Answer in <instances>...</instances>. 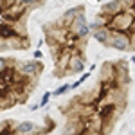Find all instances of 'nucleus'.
Returning a JSON list of instances; mask_svg holds the SVG:
<instances>
[{"label": "nucleus", "mask_w": 135, "mask_h": 135, "mask_svg": "<svg viewBox=\"0 0 135 135\" xmlns=\"http://www.w3.org/2000/svg\"><path fill=\"white\" fill-rule=\"evenodd\" d=\"M2 2H4V0H0V4H2Z\"/></svg>", "instance_id": "4be33fe9"}, {"label": "nucleus", "mask_w": 135, "mask_h": 135, "mask_svg": "<svg viewBox=\"0 0 135 135\" xmlns=\"http://www.w3.org/2000/svg\"><path fill=\"white\" fill-rule=\"evenodd\" d=\"M32 56H34V58H36V60H42V51H40V49H36V51H34V54H32Z\"/></svg>", "instance_id": "a211bd4d"}, {"label": "nucleus", "mask_w": 135, "mask_h": 135, "mask_svg": "<svg viewBox=\"0 0 135 135\" xmlns=\"http://www.w3.org/2000/svg\"><path fill=\"white\" fill-rule=\"evenodd\" d=\"M38 2H40V4H42V2H45V0H38Z\"/></svg>", "instance_id": "aec40b11"}, {"label": "nucleus", "mask_w": 135, "mask_h": 135, "mask_svg": "<svg viewBox=\"0 0 135 135\" xmlns=\"http://www.w3.org/2000/svg\"><path fill=\"white\" fill-rule=\"evenodd\" d=\"M85 56L81 54V47H76L70 56V61L67 67V74H81L85 70Z\"/></svg>", "instance_id": "39448f33"}, {"label": "nucleus", "mask_w": 135, "mask_h": 135, "mask_svg": "<svg viewBox=\"0 0 135 135\" xmlns=\"http://www.w3.org/2000/svg\"><path fill=\"white\" fill-rule=\"evenodd\" d=\"M81 11H85V6H76V7H70V9H67L65 13L61 15V20L58 22V23H61V25H65V27H69V23L81 13Z\"/></svg>", "instance_id": "1a4fd4ad"}, {"label": "nucleus", "mask_w": 135, "mask_h": 135, "mask_svg": "<svg viewBox=\"0 0 135 135\" xmlns=\"http://www.w3.org/2000/svg\"><path fill=\"white\" fill-rule=\"evenodd\" d=\"M123 9H124V6H123V0H110L108 4H104L103 7H101V13L112 18L114 15H117L119 11H123Z\"/></svg>", "instance_id": "6e6552de"}, {"label": "nucleus", "mask_w": 135, "mask_h": 135, "mask_svg": "<svg viewBox=\"0 0 135 135\" xmlns=\"http://www.w3.org/2000/svg\"><path fill=\"white\" fill-rule=\"evenodd\" d=\"M112 32H114V31H112L108 25H101V27H97V29H94V31H92V38L97 43H101L103 47H106L108 42H110V38H112Z\"/></svg>", "instance_id": "0eeeda50"}, {"label": "nucleus", "mask_w": 135, "mask_h": 135, "mask_svg": "<svg viewBox=\"0 0 135 135\" xmlns=\"http://www.w3.org/2000/svg\"><path fill=\"white\" fill-rule=\"evenodd\" d=\"M15 69H16L22 76H25V78L29 79V78H34L38 72H42L43 65L40 61H36V58H34V60H31V61H20V60H16Z\"/></svg>", "instance_id": "20e7f679"}, {"label": "nucleus", "mask_w": 135, "mask_h": 135, "mask_svg": "<svg viewBox=\"0 0 135 135\" xmlns=\"http://www.w3.org/2000/svg\"><path fill=\"white\" fill-rule=\"evenodd\" d=\"M51 97H52V92H45L42 95V99H40V106H42V108H43V106H47V103H49Z\"/></svg>", "instance_id": "2eb2a0df"}, {"label": "nucleus", "mask_w": 135, "mask_h": 135, "mask_svg": "<svg viewBox=\"0 0 135 135\" xmlns=\"http://www.w3.org/2000/svg\"><path fill=\"white\" fill-rule=\"evenodd\" d=\"M85 23H88V22H86V16H85V11H81V13H79V15H78V16L69 23V27H67V29H69V32H72V34H74V32L78 31L81 25H85Z\"/></svg>", "instance_id": "9b49d317"}, {"label": "nucleus", "mask_w": 135, "mask_h": 135, "mask_svg": "<svg viewBox=\"0 0 135 135\" xmlns=\"http://www.w3.org/2000/svg\"><path fill=\"white\" fill-rule=\"evenodd\" d=\"M106 49H115V51H121V52L132 51V36H130V32L114 31Z\"/></svg>", "instance_id": "f03ea898"}, {"label": "nucleus", "mask_w": 135, "mask_h": 135, "mask_svg": "<svg viewBox=\"0 0 135 135\" xmlns=\"http://www.w3.org/2000/svg\"><path fill=\"white\" fill-rule=\"evenodd\" d=\"M123 6H124V9H132L135 7V0H123Z\"/></svg>", "instance_id": "dca6fc26"}, {"label": "nucleus", "mask_w": 135, "mask_h": 135, "mask_svg": "<svg viewBox=\"0 0 135 135\" xmlns=\"http://www.w3.org/2000/svg\"><path fill=\"white\" fill-rule=\"evenodd\" d=\"M4 49H9L7 47V38H2L0 36V51H4Z\"/></svg>", "instance_id": "f3484780"}, {"label": "nucleus", "mask_w": 135, "mask_h": 135, "mask_svg": "<svg viewBox=\"0 0 135 135\" xmlns=\"http://www.w3.org/2000/svg\"><path fill=\"white\" fill-rule=\"evenodd\" d=\"M36 128H38V126L34 124L32 121H22V123H18V124H15V128H13V133H15V135L32 133Z\"/></svg>", "instance_id": "9d476101"}, {"label": "nucleus", "mask_w": 135, "mask_h": 135, "mask_svg": "<svg viewBox=\"0 0 135 135\" xmlns=\"http://www.w3.org/2000/svg\"><path fill=\"white\" fill-rule=\"evenodd\" d=\"M101 85H114L117 83V69H115V61H104L101 67V78H99Z\"/></svg>", "instance_id": "423d86ee"}, {"label": "nucleus", "mask_w": 135, "mask_h": 135, "mask_svg": "<svg viewBox=\"0 0 135 135\" xmlns=\"http://www.w3.org/2000/svg\"><path fill=\"white\" fill-rule=\"evenodd\" d=\"M88 78H90V72H85L83 76H81V78H79V79H78V81H74V83L70 85V88H72V90H74V88H78V86H79V85H83L85 81H86V79H88Z\"/></svg>", "instance_id": "4468645a"}, {"label": "nucleus", "mask_w": 135, "mask_h": 135, "mask_svg": "<svg viewBox=\"0 0 135 135\" xmlns=\"http://www.w3.org/2000/svg\"><path fill=\"white\" fill-rule=\"evenodd\" d=\"M83 133H104V119L97 114V110L83 119Z\"/></svg>", "instance_id": "7ed1b4c3"}, {"label": "nucleus", "mask_w": 135, "mask_h": 135, "mask_svg": "<svg viewBox=\"0 0 135 135\" xmlns=\"http://www.w3.org/2000/svg\"><path fill=\"white\" fill-rule=\"evenodd\" d=\"M15 60H6V58H0V74L2 72H6L9 67H15Z\"/></svg>", "instance_id": "f8f14e48"}, {"label": "nucleus", "mask_w": 135, "mask_h": 135, "mask_svg": "<svg viewBox=\"0 0 135 135\" xmlns=\"http://www.w3.org/2000/svg\"><path fill=\"white\" fill-rule=\"evenodd\" d=\"M0 81H2V78H0Z\"/></svg>", "instance_id": "5701e85b"}, {"label": "nucleus", "mask_w": 135, "mask_h": 135, "mask_svg": "<svg viewBox=\"0 0 135 135\" xmlns=\"http://www.w3.org/2000/svg\"><path fill=\"white\" fill-rule=\"evenodd\" d=\"M95 2H101V0H95Z\"/></svg>", "instance_id": "412c9836"}, {"label": "nucleus", "mask_w": 135, "mask_h": 135, "mask_svg": "<svg viewBox=\"0 0 135 135\" xmlns=\"http://www.w3.org/2000/svg\"><path fill=\"white\" fill-rule=\"evenodd\" d=\"M69 90H72V88H70V85L65 83V85H61L60 88H56V90L52 92V95H54V97H60V95H63V94H67Z\"/></svg>", "instance_id": "ddd939ff"}, {"label": "nucleus", "mask_w": 135, "mask_h": 135, "mask_svg": "<svg viewBox=\"0 0 135 135\" xmlns=\"http://www.w3.org/2000/svg\"><path fill=\"white\" fill-rule=\"evenodd\" d=\"M135 15L130 9H123L119 11L117 15H114L110 22H108V27L112 31H121V32H130L132 31V25H133Z\"/></svg>", "instance_id": "f257e3e1"}, {"label": "nucleus", "mask_w": 135, "mask_h": 135, "mask_svg": "<svg viewBox=\"0 0 135 135\" xmlns=\"http://www.w3.org/2000/svg\"><path fill=\"white\" fill-rule=\"evenodd\" d=\"M132 63H135V54H133V56H132Z\"/></svg>", "instance_id": "6ab92c4d"}]
</instances>
